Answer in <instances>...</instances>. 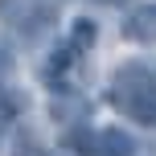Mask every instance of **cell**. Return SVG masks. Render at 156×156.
Here are the masks:
<instances>
[{
	"label": "cell",
	"instance_id": "obj_5",
	"mask_svg": "<svg viewBox=\"0 0 156 156\" xmlns=\"http://www.w3.org/2000/svg\"><path fill=\"white\" fill-rule=\"evenodd\" d=\"M8 70H12V54H8V49H0V78H4Z\"/></svg>",
	"mask_w": 156,
	"mask_h": 156
},
{
	"label": "cell",
	"instance_id": "obj_1",
	"mask_svg": "<svg viewBox=\"0 0 156 156\" xmlns=\"http://www.w3.org/2000/svg\"><path fill=\"white\" fill-rule=\"evenodd\" d=\"M111 103H115L123 115H132L136 123H156V74L144 62H127L119 66L111 78Z\"/></svg>",
	"mask_w": 156,
	"mask_h": 156
},
{
	"label": "cell",
	"instance_id": "obj_4",
	"mask_svg": "<svg viewBox=\"0 0 156 156\" xmlns=\"http://www.w3.org/2000/svg\"><path fill=\"white\" fill-rule=\"evenodd\" d=\"M90 156H136V140L123 127H99L90 136Z\"/></svg>",
	"mask_w": 156,
	"mask_h": 156
},
{
	"label": "cell",
	"instance_id": "obj_6",
	"mask_svg": "<svg viewBox=\"0 0 156 156\" xmlns=\"http://www.w3.org/2000/svg\"><path fill=\"white\" fill-rule=\"evenodd\" d=\"M90 4H123V0H90Z\"/></svg>",
	"mask_w": 156,
	"mask_h": 156
},
{
	"label": "cell",
	"instance_id": "obj_7",
	"mask_svg": "<svg viewBox=\"0 0 156 156\" xmlns=\"http://www.w3.org/2000/svg\"><path fill=\"white\" fill-rule=\"evenodd\" d=\"M152 74H156V66H152Z\"/></svg>",
	"mask_w": 156,
	"mask_h": 156
},
{
	"label": "cell",
	"instance_id": "obj_2",
	"mask_svg": "<svg viewBox=\"0 0 156 156\" xmlns=\"http://www.w3.org/2000/svg\"><path fill=\"white\" fill-rule=\"evenodd\" d=\"M62 12V0H0V21L21 37H41Z\"/></svg>",
	"mask_w": 156,
	"mask_h": 156
},
{
	"label": "cell",
	"instance_id": "obj_3",
	"mask_svg": "<svg viewBox=\"0 0 156 156\" xmlns=\"http://www.w3.org/2000/svg\"><path fill=\"white\" fill-rule=\"evenodd\" d=\"M123 37L136 45H156V4H136L123 16Z\"/></svg>",
	"mask_w": 156,
	"mask_h": 156
}]
</instances>
